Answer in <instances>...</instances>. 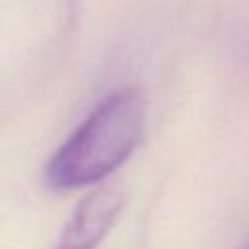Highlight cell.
Here are the masks:
<instances>
[{"label": "cell", "instance_id": "1", "mask_svg": "<svg viewBox=\"0 0 249 249\" xmlns=\"http://www.w3.org/2000/svg\"><path fill=\"white\" fill-rule=\"evenodd\" d=\"M146 97L138 88L109 93L58 146L45 169L53 191H74L105 179L140 144Z\"/></svg>", "mask_w": 249, "mask_h": 249}, {"label": "cell", "instance_id": "2", "mask_svg": "<svg viewBox=\"0 0 249 249\" xmlns=\"http://www.w3.org/2000/svg\"><path fill=\"white\" fill-rule=\"evenodd\" d=\"M123 206V189L117 185L97 187L78 204L54 249H95L109 233Z\"/></svg>", "mask_w": 249, "mask_h": 249}]
</instances>
